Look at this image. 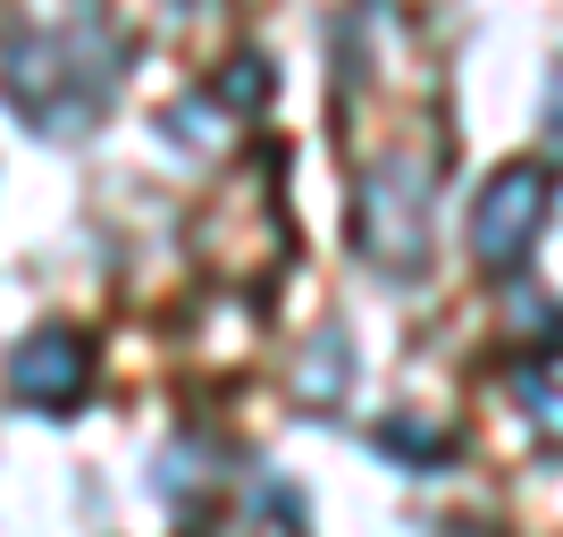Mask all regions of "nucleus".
<instances>
[{
  "label": "nucleus",
  "instance_id": "6e6552de",
  "mask_svg": "<svg viewBox=\"0 0 563 537\" xmlns=\"http://www.w3.org/2000/svg\"><path fill=\"white\" fill-rule=\"evenodd\" d=\"M378 445H387V454H404V462H446V437H438V428H421V421H387V428H378Z\"/></svg>",
  "mask_w": 563,
  "mask_h": 537
},
{
  "label": "nucleus",
  "instance_id": "0eeeda50",
  "mask_svg": "<svg viewBox=\"0 0 563 537\" xmlns=\"http://www.w3.org/2000/svg\"><path fill=\"white\" fill-rule=\"evenodd\" d=\"M219 101H228V110H261V101H269V59H253V51H244V59H228Z\"/></svg>",
  "mask_w": 563,
  "mask_h": 537
},
{
  "label": "nucleus",
  "instance_id": "f03ea898",
  "mask_svg": "<svg viewBox=\"0 0 563 537\" xmlns=\"http://www.w3.org/2000/svg\"><path fill=\"white\" fill-rule=\"evenodd\" d=\"M429 202H438V143L412 135L396 152H378L371 177H362V211H353V235L378 269L396 278H421L429 260Z\"/></svg>",
  "mask_w": 563,
  "mask_h": 537
},
{
  "label": "nucleus",
  "instance_id": "f257e3e1",
  "mask_svg": "<svg viewBox=\"0 0 563 537\" xmlns=\"http://www.w3.org/2000/svg\"><path fill=\"white\" fill-rule=\"evenodd\" d=\"M110 25L85 18L68 34H9L0 43V93L18 101L25 126L43 135H85L110 101Z\"/></svg>",
  "mask_w": 563,
  "mask_h": 537
},
{
  "label": "nucleus",
  "instance_id": "7ed1b4c3",
  "mask_svg": "<svg viewBox=\"0 0 563 537\" xmlns=\"http://www.w3.org/2000/svg\"><path fill=\"white\" fill-rule=\"evenodd\" d=\"M547 202H555V177H547L539 160H505L488 186H479V202H471V260H479L488 278L521 269L547 235Z\"/></svg>",
  "mask_w": 563,
  "mask_h": 537
},
{
  "label": "nucleus",
  "instance_id": "20e7f679",
  "mask_svg": "<svg viewBox=\"0 0 563 537\" xmlns=\"http://www.w3.org/2000/svg\"><path fill=\"white\" fill-rule=\"evenodd\" d=\"M9 395L25 412H51V421H68L76 403L93 395V345L76 336V327H34L9 345Z\"/></svg>",
  "mask_w": 563,
  "mask_h": 537
},
{
  "label": "nucleus",
  "instance_id": "1a4fd4ad",
  "mask_svg": "<svg viewBox=\"0 0 563 537\" xmlns=\"http://www.w3.org/2000/svg\"><path fill=\"white\" fill-rule=\"evenodd\" d=\"M539 126H547V143L563 152V59H555V76H547V101H539Z\"/></svg>",
  "mask_w": 563,
  "mask_h": 537
},
{
  "label": "nucleus",
  "instance_id": "39448f33",
  "mask_svg": "<svg viewBox=\"0 0 563 537\" xmlns=\"http://www.w3.org/2000/svg\"><path fill=\"white\" fill-rule=\"evenodd\" d=\"M514 387H521V403H530V421L563 428V320L547 327V336H539V345H530V353H521Z\"/></svg>",
  "mask_w": 563,
  "mask_h": 537
},
{
  "label": "nucleus",
  "instance_id": "423d86ee",
  "mask_svg": "<svg viewBox=\"0 0 563 537\" xmlns=\"http://www.w3.org/2000/svg\"><path fill=\"white\" fill-rule=\"evenodd\" d=\"M345 387H353V345L329 327V336H311L303 370H295V403H303V412H329V403H345Z\"/></svg>",
  "mask_w": 563,
  "mask_h": 537
}]
</instances>
